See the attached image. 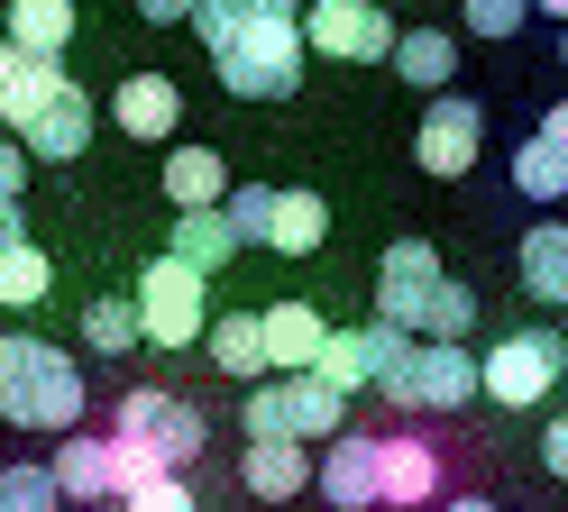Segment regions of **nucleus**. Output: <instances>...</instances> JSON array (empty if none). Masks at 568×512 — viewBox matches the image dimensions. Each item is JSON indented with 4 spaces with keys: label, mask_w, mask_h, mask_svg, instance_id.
<instances>
[{
    "label": "nucleus",
    "mask_w": 568,
    "mask_h": 512,
    "mask_svg": "<svg viewBox=\"0 0 568 512\" xmlns=\"http://www.w3.org/2000/svg\"><path fill=\"white\" fill-rule=\"evenodd\" d=\"M275 385H284V430H294L303 449H312V439H339V430H348V402H339L322 376H275Z\"/></svg>",
    "instance_id": "22"
},
{
    "label": "nucleus",
    "mask_w": 568,
    "mask_h": 512,
    "mask_svg": "<svg viewBox=\"0 0 568 512\" xmlns=\"http://www.w3.org/2000/svg\"><path fill=\"white\" fill-rule=\"evenodd\" d=\"M257 339H266V376H303V366L322 357L331 320L312 311V303H266V311H257Z\"/></svg>",
    "instance_id": "14"
},
{
    "label": "nucleus",
    "mask_w": 568,
    "mask_h": 512,
    "mask_svg": "<svg viewBox=\"0 0 568 512\" xmlns=\"http://www.w3.org/2000/svg\"><path fill=\"white\" fill-rule=\"evenodd\" d=\"M514 266H523V293H531V303H568V229H559V219L523 229Z\"/></svg>",
    "instance_id": "23"
},
{
    "label": "nucleus",
    "mask_w": 568,
    "mask_h": 512,
    "mask_svg": "<svg viewBox=\"0 0 568 512\" xmlns=\"http://www.w3.org/2000/svg\"><path fill=\"white\" fill-rule=\"evenodd\" d=\"M64 83H74L64 64H47V55H19V47H0V120H10V137H19L28 120H38V110H47Z\"/></svg>",
    "instance_id": "17"
},
{
    "label": "nucleus",
    "mask_w": 568,
    "mask_h": 512,
    "mask_svg": "<svg viewBox=\"0 0 568 512\" xmlns=\"http://www.w3.org/2000/svg\"><path fill=\"white\" fill-rule=\"evenodd\" d=\"M559 376H568V339H559V329H514V339H495V348L477 357V393L505 402V412L550 402Z\"/></svg>",
    "instance_id": "2"
},
{
    "label": "nucleus",
    "mask_w": 568,
    "mask_h": 512,
    "mask_svg": "<svg viewBox=\"0 0 568 512\" xmlns=\"http://www.w3.org/2000/svg\"><path fill=\"white\" fill-rule=\"evenodd\" d=\"M468 329H477V284L440 275V284H432V303H422V320H413V339H422V348H458Z\"/></svg>",
    "instance_id": "24"
},
{
    "label": "nucleus",
    "mask_w": 568,
    "mask_h": 512,
    "mask_svg": "<svg viewBox=\"0 0 568 512\" xmlns=\"http://www.w3.org/2000/svg\"><path fill=\"white\" fill-rule=\"evenodd\" d=\"M541 467H550V475H559V485H568V412H559V421L541 430Z\"/></svg>",
    "instance_id": "40"
},
{
    "label": "nucleus",
    "mask_w": 568,
    "mask_h": 512,
    "mask_svg": "<svg viewBox=\"0 0 568 512\" xmlns=\"http://www.w3.org/2000/svg\"><path fill=\"white\" fill-rule=\"evenodd\" d=\"M47 485L64 494V503H111L120 494V475H111V430H64V449L47 458Z\"/></svg>",
    "instance_id": "13"
},
{
    "label": "nucleus",
    "mask_w": 568,
    "mask_h": 512,
    "mask_svg": "<svg viewBox=\"0 0 568 512\" xmlns=\"http://www.w3.org/2000/svg\"><path fill=\"white\" fill-rule=\"evenodd\" d=\"M221 193H230V156L221 146H174L165 156V202L174 211H221Z\"/></svg>",
    "instance_id": "19"
},
{
    "label": "nucleus",
    "mask_w": 568,
    "mask_h": 512,
    "mask_svg": "<svg viewBox=\"0 0 568 512\" xmlns=\"http://www.w3.org/2000/svg\"><path fill=\"white\" fill-rule=\"evenodd\" d=\"M202 348H211V366H221V376H247V385L266 376V339H257V311H230V320H211V329H202Z\"/></svg>",
    "instance_id": "26"
},
{
    "label": "nucleus",
    "mask_w": 568,
    "mask_h": 512,
    "mask_svg": "<svg viewBox=\"0 0 568 512\" xmlns=\"http://www.w3.org/2000/svg\"><path fill=\"white\" fill-rule=\"evenodd\" d=\"M111 120L129 129V137H174L184 129V92H174V73H129V83L111 92Z\"/></svg>",
    "instance_id": "16"
},
{
    "label": "nucleus",
    "mask_w": 568,
    "mask_h": 512,
    "mask_svg": "<svg viewBox=\"0 0 568 512\" xmlns=\"http://www.w3.org/2000/svg\"><path fill=\"white\" fill-rule=\"evenodd\" d=\"M92 120H101L92 92H83V83H64V92L38 110V120L19 129V156H28V165H74L83 146H92Z\"/></svg>",
    "instance_id": "12"
},
{
    "label": "nucleus",
    "mask_w": 568,
    "mask_h": 512,
    "mask_svg": "<svg viewBox=\"0 0 568 512\" xmlns=\"http://www.w3.org/2000/svg\"><path fill=\"white\" fill-rule=\"evenodd\" d=\"M138 19H148V28H184L193 0H138Z\"/></svg>",
    "instance_id": "42"
},
{
    "label": "nucleus",
    "mask_w": 568,
    "mask_h": 512,
    "mask_svg": "<svg viewBox=\"0 0 568 512\" xmlns=\"http://www.w3.org/2000/svg\"><path fill=\"white\" fill-rule=\"evenodd\" d=\"M440 503V449L422 430H376V512Z\"/></svg>",
    "instance_id": "9"
},
{
    "label": "nucleus",
    "mask_w": 568,
    "mask_h": 512,
    "mask_svg": "<svg viewBox=\"0 0 568 512\" xmlns=\"http://www.w3.org/2000/svg\"><path fill=\"white\" fill-rule=\"evenodd\" d=\"M303 376H322L339 402H348V393H367V339H358V329H331V339H322V357H312Z\"/></svg>",
    "instance_id": "29"
},
{
    "label": "nucleus",
    "mask_w": 568,
    "mask_h": 512,
    "mask_svg": "<svg viewBox=\"0 0 568 512\" xmlns=\"http://www.w3.org/2000/svg\"><path fill=\"white\" fill-rule=\"evenodd\" d=\"M28 193V156H19V137H0V211H19Z\"/></svg>",
    "instance_id": "38"
},
{
    "label": "nucleus",
    "mask_w": 568,
    "mask_h": 512,
    "mask_svg": "<svg viewBox=\"0 0 568 512\" xmlns=\"http://www.w3.org/2000/svg\"><path fill=\"white\" fill-rule=\"evenodd\" d=\"M239 19H303V0H239Z\"/></svg>",
    "instance_id": "43"
},
{
    "label": "nucleus",
    "mask_w": 568,
    "mask_h": 512,
    "mask_svg": "<svg viewBox=\"0 0 568 512\" xmlns=\"http://www.w3.org/2000/svg\"><path fill=\"white\" fill-rule=\"evenodd\" d=\"M458 402H477V357H468V348H422V339H413V366H404L395 412H458Z\"/></svg>",
    "instance_id": "11"
},
{
    "label": "nucleus",
    "mask_w": 568,
    "mask_h": 512,
    "mask_svg": "<svg viewBox=\"0 0 568 512\" xmlns=\"http://www.w3.org/2000/svg\"><path fill=\"white\" fill-rule=\"evenodd\" d=\"M312 494L339 512H376V430H339L312 449Z\"/></svg>",
    "instance_id": "10"
},
{
    "label": "nucleus",
    "mask_w": 568,
    "mask_h": 512,
    "mask_svg": "<svg viewBox=\"0 0 568 512\" xmlns=\"http://www.w3.org/2000/svg\"><path fill=\"white\" fill-rule=\"evenodd\" d=\"M477 146H486V110H477L468 92H440V101H422V129H413V165H422V174L458 183V174L477 165Z\"/></svg>",
    "instance_id": "7"
},
{
    "label": "nucleus",
    "mask_w": 568,
    "mask_h": 512,
    "mask_svg": "<svg viewBox=\"0 0 568 512\" xmlns=\"http://www.w3.org/2000/svg\"><path fill=\"white\" fill-rule=\"evenodd\" d=\"M440 275H449V266L432 256V238H395V247L376 256V320L413 339V320H422V303H432Z\"/></svg>",
    "instance_id": "8"
},
{
    "label": "nucleus",
    "mask_w": 568,
    "mask_h": 512,
    "mask_svg": "<svg viewBox=\"0 0 568 512\" xmlns=\"http://www.w3.org/2000/svg\"><path fill=\"white\" fill-rule=\"evenodd\" d=\"M531 137H541L550 156H568V101H550V110H541V129H531Z\"/></svg>",
    "instance_id": "41"
},
{
    "label": "nucleus",
    "mask_w": 568,
    "mask_h": 512,
    "mask_svg": "<svg viewBox=\"0 0 568 512\" xmlns=\"http://www.w3.org/2000/svg\"><path fill=\"white\" fill-rule=\"evenodd\" d=\"M385 64H395L404 83H422V92L440 101V92L458 83V37H449V28H404V37H395V55H385Z\"/></svg>",
    "instance_id": "20"
},
{
    "label": "nucleus",
    "mask_w": 568,
    "mask_h": 512,
    "mask_svg": "<svg viewBox=\"0 0 568 512\" xmlns=\"http://www.w3.org/2000/svg\"><path fill=\"white\" fill-rule=\"evenodd\" d=\"M358 339H367V393L395 402L404 393V366H413V339H404V329H385V320H367Z\"/></svg>",
    "instance_id": "31"
},
{
    "label": "nucleus",
    "mask_w": 568,
    "mask_h": 512,
    "mask_svg": "<svg viewBox=\"0 0 568 512\" xmlns=\"http://www.w3.org/2000/svg\"><path fill=\"white\" fill-rule=\"evenodd\" d=\"M523 0H468V37H523Z\"/></svg>",
    "instance_id": "37"
},
{
    "label": "nucleus",
    "mask_w": 568,
    "mask_h": 512,
    "mask_svg": "<svg viewBox=\"0 0 568 512\" xmlns=\"http://www.w3.org/2000/svg\"><path fill=\"white\" fill-rule=\"evenodd\" d=\"M83 348L92 357L138 348V303H129V293H92V303H83Z\"/></svg>",
    "instance_id": "28"
},
{
    "label": "nucleus",
    "mask_w": 568,
    "mask_h": 512,
    "mask_svg": "<svg viewBox=\"0 0 568 512\" xmlns=\"http://www.w3.org/2000/svg\"><path fill=\"white\" fill-rule=\"evenodd\" d=\"M331 238V202L322 193H275V219H266V247L275 256H312Z\"/></svg>",
    "instance_id": "25"
},
{
    "label": "nucleus",
    "mask_w": 568,
    "mask_h": 512,
    "mask_svg": "<svg viewBox=\"0 0 568 512\" xmlns=\"http://www.w3.org/2000/svg\"><path fill=\"white\" fill-rule=\"evenodd\" d=\"M47 293H55V266H47V247L10 238V247H0V303H10V311H28V303H47Z\"/></svg>",
    "instance_id": "27"
},
{
    "label": "nucleus",
    "mask_w": 568,
    "mask_h": 512,
    "mask_svg": "<svg viewBox=\"0 0 568 512\" xmlns=\"http://www.w3.org/2000/svg\"><path fill=\"white\" fill-rule=\"evenodd\" d=\"M559 64H568V28H559Z\"/></svg>",
    "instance_id": "47"
},
{
    "label": "nucleus",
    "mask_w": 568,
    "mask_h": 512,
    "mask_svg": "<svg viewBox=\"0 0 568 512\" xmlns=\"http://www.w3.org/2000/svg\"><path fill=\"white\" fill-rule=\"evenodd\" d=\"M10 238H28V219H19V211H0V247H10Z\"/></svg>",
    "instance_id": "45"
},
{
    "label": "nucleus",
    "mask_w": 568,
    "mask_h": 512,
    "mask_svg": "<svg viewBox=\"0 0 568 512\" xmlns=\"http://www.w3.org/2000/svg\"><path fill=\"white\" fill-rule=\"evenodd\" d=\"M0 421H10V430H55V439L83 430V366L38 339V348H28V376L0 393Z\"/></svg>",
    "instance_id": "3"
},
{
    "label": "nucleus",
    "mask_w": 568,
    "mask_h": 512,
    "mask_svg": "<svg viewBox=\"0 0 568 512\" xmlns=\"http://www.w3.org/2000/svg\"><path fill=\"white\" fill-rule=\"evenodd\" d=\"M129 303H138V339H156V348H193L211 329V284L193 266H174V256H148Z\"/></svg>",
    "instance_id": "4"
},
{
    "label": "nucleus",
    "mask_w": 568,
    "mask_h": 512,
    "mask_svg": "<svg viewBox=\"0 0 568 512\" xmlns=\"http://www.w3.org/2000/svg\"><path fill=\"white\" fill-rule=\"evenodd\" d=\"M514 193H523V202H541V211L568 202V156H550L541 137H523V146H514Z\"/></svg>",
    "instance_id": "30"
},
{
    "label": "nucleus",
    "mask_w": 568,
    "mask_h": 512,
    "mask_svg": "<svg viewBox=\"0 0 568 512\" xmlns=\"http://www.w3.org/2000/svg\"><path fill=\"white\" fill-rule=\"evenodd\" d=\"M165 256H174V266H193V275L211 284V275H221L230 256H239V238H230V219H221V211H174Z\"/></svg>",
    "instance_id": "21"
},
{
    "label": "nucleus",
    "mask_w": 568,
    "mask_h": 512,
    "mask_svg": "<svg viewBox=\"0 0 568 512\" xmlns=\"http://www.w3.org/2000/svg\"><path fill=\"white\" fill-rule=\"evenodd\" d=\"M211 64H221L230 101H284V92H303V28L294 19H239L230 55H211Z\"/></svg>",
    "instance_id": "1"
},
{
    "label": "nucleus",
    "mask_w": 568,
    "mask_h": 512,
    "mask_svg": "<svg viewBox=\"0 0 568 512\" xmlns=\"http://www.w3.org/2000/svg\"><path fill=\"white\" fill-rule=\"evenodd\" d=\"M28 348H38L28 329H0V393H10V385L28 376Z\"/></svg>",
    "instance_id": "39"
},
{
    "label": "nucleus",
    "mask_w": 568,
    "mask_h": 512,
    "mask_svg": "<svg viewBox=\"0 0 568 512\" xmlns=\"http://www.w3.org/2000/svg\"><path fill=\"white\" fill-rule=\"evenodd\" d=\"M440 512H495V503H486V494H449Z\"/></svg>",
    "instance_id": "44"
},
{
    "label": "nucleus",
    "mask_w": 568,
    "mask_h": 512,
    "mask_svg": "<svg viewBox=\"0 0 568 512\" xmlns=\"http://www.w3.org/2000/svg\"><path fill=\"white\" fill-rule=\"evenodd\" d=\"M294 28H303V55H339V64H385L404 37V19L385 0H312Z\"/></svg>",
    "instance_id": "5"
},
{
    "label": "nucleus",
    "mask_w": 568,
    "mask_h": 512,
    "mask_svg": "<svg viewBox=\"0 0 568 512\" xmlns=\"http://www.w3.org/2000/svg\"><path fill=\"white\" fill-rule=\"evenodd\" d=\"M111 439H138V449H148L165 475H184L193 458H202V412L193 402H174V393H156V385H129L120 393V421H111Z\"/></svg>",
    "instance_id": "6"
},
{
    "label": "nucleus",
    "mask_w": 568,
    "mask_h": 512,
    "mask_svg": "<svg viewBox=\"0 0 568 512\" xmlns=\"http://www.w3.org/2000/svg\"><path fill=\"white\" fill-rule=\"evenodd\" d=\"M0 512H64V494L47 485V467H10L0 475Z\"/></svg>",
    "instance_id": "33"
},
{
    "label": "nucleus",
    "mask_w": 568,
    "mask_h": 512,
    "mask_svg": "<svg viewBox=\"0 0 568 512\" xmlns=\"http://www.w3.org/2000/svg\"><path fill=\"white\" fill-rule=\"evenodd\" d=\"M74 28H83V10L74 0H10V37H0V47H19V55H64L74 47Z\"/></svg>",
    "instance_id": "18"
},
{
    "label": "nucleus",
    "mask_w": 568,
    "mask_h": 512,
    "mask_svg": "<svg viewBox=\"0 0 568 512\" xmlns=\"http://www.w3.org/2000/svg\"><path fill=\"white\" fill-rule=\"evenodd\" d=\"M523 10H550V19H559V28H568V0H523Z\"/></svg>",
    "instance_id": "46"
},
{
    "label": "nucleus",
    "mask_w": 568,
    "mask_h": 512,
    "mask_svg": "<svg viewBox=\"0 0 568 512\" xmlns=\"http://www.w3.org/2000/svg\"><path fill=\"white\" fill-rule=\"evenodd\" d=\"M221 219H230V238H239V247H247V238L266 247V219H275V183H230V193H221Z\"/></svg>",
    "instance_id": "32"
},
{
    "label": "nucleus",
    "mask_w": 568,
    "mask_h": 512,
    "mask_svg": "<svg viewBox=\"0 0 568 512\" xmlns=\"http://www.w3.org/2000/svg\"><path fill=\"white\" fill-rule=\"evenodd\" d=\"M193 37L211 55H230V37H239V0H193Z\"/></svg>",
    "instance_id": "36"
},
{
    "label": "nucleus",
    "mask_w": 568,
    "mask_h": 512,
    "mask_svg": "<svg viewBox=\"0 0 568 512\" xmlns=\"http://www.w3.org/2000/svg\"><path fill=\"white\" fill-rule=\"evenodd\" d=\"M239 485L257 503H294L312 485V449H303V439H247V449H239Z\"/></svg>",
    "instance_id": "15"
},
{
    "label": "nucleus",
    "mask_w": 568,
    "mask_h": 512,
    "mask_svg": "<svg viewBox=\"0 0 568 512\" xmlns=\"http://www.w3.org/2000/svg\"><path fill=\"white\" fill-rule=\"evenodd\" d=\"M239 430L247 439H294V430H284V385H247L239 393Z\"/></svg>",
    "instance_id": "34"
},
{
    "label": "nucleus",
    "mask_w": 568,
    "mask_h": 512,
    "mask_svg": "<svg viewBox=\"0 0 568 512\" xmlns=\"http://www.w3.org/2000/svg\"><path fill=\"white\" fill-rule=\"evenodd\" d=\"M120 512H193V485L184 475H148L138 494H120Z\"/></svg>",
    "instance_id": "35"
}]
</instances>
